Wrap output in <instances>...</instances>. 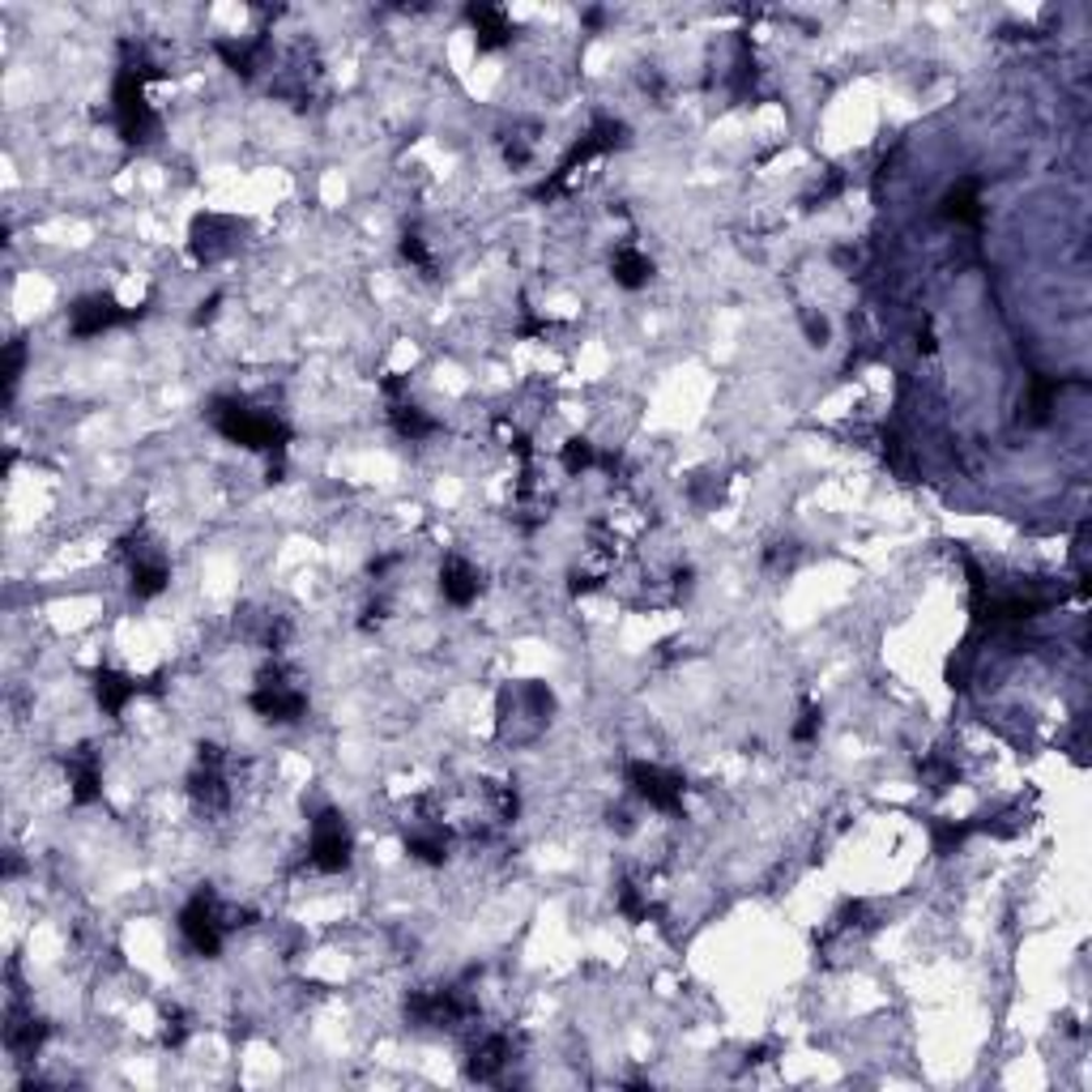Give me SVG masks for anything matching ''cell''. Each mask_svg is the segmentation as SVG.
Listing matches in <instances>:
<instances>
[{"label":"cell","mask_w":1092,"mask_h":1092,"mask_svg":"<svg viewBox=\"0 0 1092 1092\" xmlns=\"http://www.w3.org/2000/svg\"><path fill=\"white\" fill-rule=\"evenodd\" d=\"M474 594H478V572H474L466 560H448V564H444V598L457 602V606H466Z\"/></svg>","instance_id":"obj_2"},{"label":"cell","mask_w":1092,"mask_h":1092,"mask_svg":"<svg viewBox=\"0 0 1092 1092\" xmlns=\"http://www.w3.org/2000/svg\"><path fill=\"white\" fill-rule=\"evenodd\" d=\"M116 321H124V312L111 299H85V303L73 307V333L77 338H95Z\"/></svg>","instance_id":"obj_1"}]
</instances>
